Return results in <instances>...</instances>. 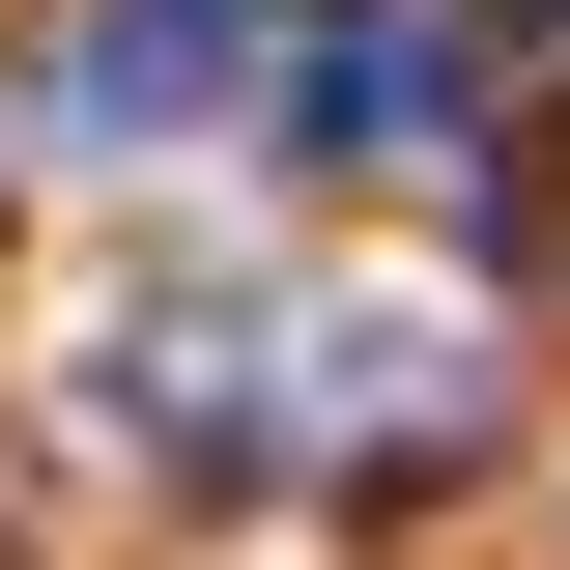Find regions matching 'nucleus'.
<instances>
[{
	"label": "nucleus",
	"mask_w": 570,
	"mask_h": 570,
	"mask_svg": "<svg viewBox=\"0 0 570 570\" xmlns=\"http://www.w3.org/2000/svg\"><path fill=\"white\" fill-rule=\"evenodd\" d=\"M228 58H285V0H86V58H58V115H86V142H171V115H200Z\"/></svg>",
	"instance_id": "1"
},
{
	"label": "nucleus",
	"mask_w": 570,
	"mask_h": 570,
	"mask_svg": "<svg viewBox=\"0 0 570 570\" xmlns=\"http://www.w3.org/2000/svg\"><path fill=\"white\" fill-rule=\"evenodd\" d=\"M285 142H456V29H314V86H285Z\"/></svg>",
	"instance_id": "2"
}]
</instances>
